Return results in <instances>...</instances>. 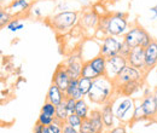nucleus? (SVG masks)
I'll list each match as a JSON object with an SVG mask.
<instances>
[{"label": "nucleus", "instance_id": "1", "mask_svg": "<svg viewBox=\"0 0 157 133\" xmlns=\"http://www.w3.org/2000/svg\"><path fill=\"white\" fill-rule=\"evenodd\" d=\"M116 95V87L111 79L108 76H99L93 80V86L88 93V99L98 105H104L111 100V97Z\"/></svg>", "mask_w": 157, "mask_h": 133}, {"label": "nucleus", "instance_id": "14", "mask_svg": "<svg viewBox=\"0 0 157 133\" xmlns=\"http://www.w3.org/2000/svg\"><path fill=\"white\" fill-rule=\"evenodd\" d=\"M114 102L110 100L108 103H105L101 109H100V113H101V119H103V122L105 125L106 128L111 130V127L114 126V122H115V111H114Z\"/></svg>", "mask_w": 157, "mask_h": 133}, {"label": "nucleus", "instance_id": "40", "mask_svg": "<svg viewBox=\"0 0 157 133\" xmlns=\"http://www.w3.org/2000/svg\"><path fill=\"white\" fill-rule=\"evenodd\" d=\"M35 15H36V16H40V15H41V14H40V11H39V9H36V10H35Z\"/></svg>", "mask_w": 157, "mask_h": 133}, {"label": "nucleus", "instance_id": "2", "mask_svg": "<svg viewBox=\"0 0 157 133\" xmlns=\"http://www.w3.org/2000/svg\"><path fill=\"white\" fill-rule=\"evenodd\" d=\"M128 22L126 18V14L116 12L114 15H106L99 21L98 30H101L110 37H120L127 33Z\"/></svg>", "mask_w": 157, "mask_h": 133}, {"label": "nucleus", "instance_id": "22", "mask_svg": "<svg viewBox=\"0 0 157 133\" xmlns=\"http://www.w3.org/2000/svg\"><path fill=\"white\" fill-rule=\"evenodd\" d=\"M75 114H78L82 120L88 119L90 117V109H88V104L85 102V99H78L76 102V109H75Z\"/></svg>", "mask_w": 157, "mask_h": 133}, {"label": "nucleus", "instance_id": "7", "mask_svg": "<svg viewBox=\"0 0 157 133\" xmlns=\"http://www.w3.org/2000/svg\"><path fill=\"white\" fill-rule=\"evenodd\" d=\"M144 74H143V70L137 69L132 65H127L120 74L117 75L116 79H114V84H115V87L117 88L120 86H122L123 84H127V82H131V81H138V80H143Z\"/></svg>", "mask_w": 157, "mask_h": 133}, {"label": "nucleus", "instance_id": "34", "mask_svg": "<svg viewBox=\"0 0 157 133\" xmlns=\"http://www.w3.org/2000/svg\"><path fill=\"white\" fill-rule=\"evenodd\" d=\"M131 50H132V47L128 45V44H126L124 41H122V47H121V51H120V55H122L123 57H128V55H129V52H131Z\"/></svg>", "mask_w": 157, "mask_h": 133}, {"label": "nucleus", "instance_id": "32", "mask_svg": "<svg viewBox=\"0 0 157 133\" xmlns=\"http://www.w3.org/2000/svg\"><path fill=\"white\" fill-rule=\"evenodd\" d=\"M38 121H39L40 123H42L44 126H50V125L55 121V117L45 114V113H40L39 117H38Z\"/></svg>", "mask_w": 157, "mask_h": 133}, {"label": "nucleus", "instance_id": "42", "mask_svg": "<svg viewBox=\"0 0 157 133\" xmlns=\"http://www.w3.org/2000/svg\"><path fill=\"white\" fill-rule=\"evenodd\" d=\"M156 74H157V70H156Z\"/></svg>", "mask_w": 157, "mask_h": 133}, {"label": "nucleus", "instance_id": "25", "mask_svg": "<svg viewBox=\"0 0 157 133\" xmlns=\"http://www.w3.org/2000/svg\"><path fill=\"white\" fill-rule=\"evenodd\" d=\"M68 116H69V113H68V110H67L65 103L63 102V103H60L59 105H57V109H56V116H55V119H56V120H58V121H60V122L64 125V123L67 122Z\"/></svg>", "mask_w": 157, "mask_h": 133}, {"label": "nucleus", "instance_id": "36", "mask_svg": "<svg viewBox=\"0 0 157 133\" xmlns=\"http://www.w3.org/2000/svg\"><path fill=\"white\" fill-rule=\"evenodd\" d=\"M44 130H45V126L42 123H40L39 121H36V123L33 128V133H44Z\"/></svg>", "mask_w": 157, "mask_h": 133}, {"label": "nucleus", "instance_id": "35", "mask_svg": "<svg viewBox=\"0 0 157 133\" xmlns=\"http://www.w3.org/2000/svg\"><path fill=\"white\" fill-rule=\"evenodd\" d=\"M63 133H80L78 128H75V127H73V126H70L69 123H64L63 125Z\"/></svg>", "mask_w": 157, "mask_h": 133}, {"label": "nucleus", "instance_id": "27", "mask_svg": "<svg viewBox=\"0 0 157 133\" xmlns=\"http://www.w3.org/2000/svg\"><path fill=\"white\" fill-rule=\"evenodd\" d=\"M78 131H80V133H96L94 132L93 126H92V122H91V120H90V117L82 120V123H81Z\"/></svg>", "mask_w": 157, "mask_h": 133}, {"label": "nucleus", "instance_id": "37", "mask_svg": "<svg viewBox=\"0 0 157 133\" xmlns=\"http://www.w3.org/2000/svg\"><path fill=\"white\" fill-rule=\"evenodd\" d=\"M108 133H127L126 132V128H124V126H117V127H114V128H111L110 131Z\"/></svg>", "mask_w": 157, "mask_h": 133}, {"label": "nucleus", "instance_id": "38", "mask_svg": "<svg viewBox=\"0 0 157 133\" xmlns=\"http://www.w3.org/2000/svg\"><path fill=\"white\" fill-rule=\"evenodd\" d=\"M150 11L154 14V16H152V19H156L157 18V7L155 6V7H151L150 9Z\"/></svg>", "mask_w": 157, "mask_h": 133}, {"label": "nucleus", "instance_id": "12", "mask_svg": "<svg viewBox=\"0 0 157 133\" xmlns=\"http://www.w3.org/2000/svg\"><path fill=\"white\" fill-rule=\"evenodd\" d=\"M157 65V41L152 40L145 47V72L151 70Z\"/></svg>", "mask_w": 157, "mask_h": 133}, {"label": "nucleus", "instance_id": "24", "mask_svg": "<svg viewBox=\"0 0 157 133\" xmlns=\"http://www.w3.org/2000/svg\"><path fill=\"white\" fill-rule=\"evenodd\" d=\"M81 76L83 77H88V79H92V80H96L97 77H99V73L90 64V62H85L83 63V67H82V73H81Z\"/></svg>", "mask_w": 157, "mask_h": 133}, {"label": "nucleus", "instance_id": "17", "mask_svg": "<svg viewBox=\"0 0 157 133\" xmlns=\"http://www.w3.org/2000/svg\"><path fill=\"white\" fill-rule=\"evenodd\" d=\"M90 120L92 122V126L94 128V132L96 133H104V130L106 128L104 122H103V119H101V113L100 110H92L90 113Z\"/></svg>", "mask_w": 157, "mask_h": 133}, {"label": "nucleus", "instance_id": "33", "mask_svg": "<svg viewBox=\"0 0 157 133\" xmlns=\"http://www.w3.org/2000/svg\"><path fill=\"white\" fill-rule=\"evenodd\" d=\"M10 14L7 12V11H4V10H1L0 11V27L2 28V27H5V25H7L11 21H10Z\"/></svg>", "mask_w": 157, "mask_h": 133}, {"label": "nucleus", "instance_id": "15", "mask_svg": "<svg viewBox=\"0 0 157 133\" xmlns=\"http://www.w3.org/2000/svg\"><path fill=\"white\" fill-rule=\"evenodd\" d=\"M143 85V80H138V81H131L127 84H123L122 86H120L116 88V95H121L123 97H131L134 93H137L140 90Z\"/></svg>", "mask_w": 157, "mask_h": 133}, {"label": "nucleus", "instance_id": "4", "mask_svg": "<svg viewBox=\"0 0 157 133\" xmlns=\"http://www.w3.org/2000/svg\"><path fill=\"white\" fill-rule=\"evenodd\" d=\"M78 14L74 11H63L51 17L50 23L55 30L59 33L68 32L70 28H73L78 23Z\"/></svg>", "mask_w": 157, "mask_h": 133}, {"label": "nucleus", "instance_id": "5", "mask_svg": "<svg viewBox=\"0 0 157 133\" xmlns=\"http://www.w3.org/2000/svg\"><path fill=\"white\" fill-rule=\"evenodd\" d=\"M134 100L132 98H123L121 99L116 105L115 109V116L118 121L121 122H128L132 123L133 121V116H134Z\"/></svg>", "mask_w": 157, "mask_h": 133}, {"label": "nucleus", "instance_id": "19", "mask_svg": "<svg viewBox=\"0 0 157 133\" xmlns=\"http://www.w3.org/2000/svg\"><path fill=\"white\" fill-rule=\"evenodd\" d=\"M88 62L98 72L99 75L100 76L105 75V73H106V58L104 57V56H101L99 53L98 56H96V57H93L92 59H90Z\"/></svg>", "mask_w": 157, "mask_h": 133}, {"label": "nucleus", "instance_id": "21", "mask_svg": "<svg viewBox=\"0 0 157 133\" xmlns=\"http://www.w3.org/2000/svg\"><path fill=\"white\" fill-rule=\"evenodd\" d=\"M30 4L27 1V0H13L10 6H9V10L11 14L13 15H20V14H23L28 9H29Z\"/></svg>", "mask_w": 157, "mask_h": 133}, {"label": "nucleus", "instance_id": "8", "mask_svg": "<svg viewBox=\"0 0 157 133\" xmlns=\"http://www.w3.org/2000/svg\"><path fill=\"white\" fill-rule=\"evenodd\" d=\"M121 47H122V41H120L118 39H116V37L108 35V37H105V38L103 39L99 53L101 56H104L105 58H110L113 57V56L120 55Z\"/></svg>", "mask_w": 157, "mask_h": 133}, {"label": "nucleus", "instance_id": "20", "mask_svg": "<svg viewBox=\"0 0 157 133\" xmlns=\"http://www.w3.org/2000/svg\"><path fill=\"white\" fill-rule=\"evenodd\" d=\"M99 21H100V18H99L98 14L94 10H92V11H88L83 15L81 23L87 28H94L99 24Z\"/></svg>", "mask_w": 157, "mask_h": 133}, {"label": "nucleus", "instance_id": "6", "mask_svg": "<svg viewBox=\"0 0 157 133\" xmlns=\"http://www.w3.org/2000/svg\"><path fill=\"white\" fill-rule=\"evenodd\" d=\"M127 65H128V61L122 55H116V56H113L110 58H106V73H105V76H108L109 79L114 80V79L117 77L118 74Z\"/></svg>", "mask_w": 157, "mask_h": 133}, {"label": "nucleus", "instance_id": "30", "mask_svg": "<svg viewBox=\"0 0 157 133\" xmlns=\"http://www.w3.org/2000/svg\"><path fill=\"white\" fill-rule=\"evenodd\" d=\"M76 99L74 98H65L64 99V103H65V107H67V110L69 115L75 114V109H76Z\"/></svg>", "mask_w": 157, "mask_h": 133}, {"label": "nucleus", "instance_id": "41", "mask_svg": "<svg viewBox=\"0 0 157 133\" xmlns=\"http://www.w3.org/2000/svg\"><path fill=\"white\" fill-rule=\"evenodd\" d=\"M114 1H115V2H116V1H118V0H114Z\"/></svg>", "mask_w": 157, "mask_h": 133}, {"label": "nucleus", "instance_id": "29", "mask_svg": "<svg viewBox=\"0 0 157 133\" xmlns=\"http://www.w3.org/2000/svg\"><path fill=\"white\" fill-rule=\"evenodd\" d=\"M6 28L10 30V32H18L21 29H23L24 28V24L21 22L20 19H12L7 25H6Z\"/></svg>", "mask_w": 157, "mask_h": 133}, {"label": "nucleus", "instance_id": "10", "mask_svg": "<svg viewBox=\"0 0 157 133\" xmlns=\"http://www.w3.org/2000/svg\"><path fill=\"white\" fill-rule=\"evenodd\" d=\"M71 81V77L68 74L65 65L62 63L56 68L55 73H53V77H52V84H55L56 86H58L62 91L65 92V90L68 88L69 84Z\"/></svg>", "mask_w": 157, "mask_h": 133}, {"label": "nucleus", "instance_id": "3", "mask_svg": "<svg viewBox=\"0 0 157 133\" xmlns=\"http://www.w3.org/2000/svg\"><path fill=\"white\" fill-rule=\"evenodd\" d=\"M123 41L126 44H128L132 49L137 47V46H141L145 49L152 41V39L143 27L134 25L131 29H128L127 33L123 35Z\"/></svg>", "mask_w": 157, "mask_h": 133}, {"label": "nucleus", "instance_id": "31", "mask_svg": "<svg viewBox=\"0 0 157 133\" xmlns=\"http://www.w3.org/2000/svg\"><path fill=\"white\" fill-rule=\"evenodd\" d=\"M145 119H146V117H145V114H144V111H143L141 105H140V104H139V105H136L134 116H133V121H132V123L138 122V121H141V120H145Z\"/></svg>", "mask_w": 157, "mask_h": 133}, {"label": "nucleus", "instance_id": "13", "mask_svg": "<svg viewBox=\"0 0 157 133\" xmlns=\"http://www.w3.org/2000/svg\"><path fill=\"white\" fill-rule=\"evenodd\" d=\"M140 105L146 119H154L157 116V104L154 95H146L140 100Z\"/></svg>", "mask_w": 157, "mask_h": 133}, {"label": "nucleus", "instance_id": "26", "mask_svg": "<svg viewBox=\"0 0 157 133\" xmlns=\"http://www.w3.org/2000/svg\"><path fill=\"white\" fill-rule=\"evenodd\" d=\"M56 109H57V105H55L53 103L46 100V102L44 103L42 108H41V113H45V114L55 117V116H56Z\"/></svg>", "mask_w": 157, "mask_h": 133}, {"label": "nucleus", "instance_id": "11", "mask_svg": "<svg viewBox=\"0 0 157 133\" xmlns=\"http://www.w3.org/2000/svg\"><path fill=\"white\" fill-rule=\"evenodd\" d=\"M128 61V64L140 69L143 72H145V49L141 47V46H137V47H133L127 57Z\"/></svg>", "mask_w": 157, "mask_h": 133}, {"label": "nucleus", "instance_id": "39", "mask_svg": "<svg viewBox=\"0 0 157 133\" xmlns=\"http://www.w3.org/2000/svg\"><path fill=\"white\" fill-rule=\"evenodd\" d=\"M152 95H154V98H155V100H156V104H157V87L155 88V90H154V93H152Z\"/></svg>", "mask_w": 157, "mask_h": 133}, {"label": "nucleus", "instance_id": "28", "mask_svg": "<svg viewBox=\"0 0 157 133\" xmlns=\"http://www.w3.org/2000/svg\"><path fill=\"white\" fill-rule=\"evenodd\" d=\"M67 123H69L70 126H73V127H75V128H80V126H81V123H82V119L78 116V114H71L68 116V119H67Z\"/></svg>", "mask_w": 157, "mask_h": 133}, {"label": "nucleus", "instance_id": "43", "mask_svg": "<svg viewBox=\"0 0 157 133\" xmlns=\"http://www.w3.org/2000/svg\"><path fill=\"white\" fill-rule=\"evenodd\" d=\"M156 7H157V4H156Z\"/></svg>", "mask_w": 157, "mask_h": 133}, {"label": "nucleus", "instance_id": "23", "mask_svg": "<svg viewBox=\"0 0 157 133\" xmlns=\"http://www.w3.org/2000/svg\"><path fill=\"white\" fill-rule=\"evenodd\" d=\"M92 86H93V80L92 79L83 77V76L78 77V87H80V91L83 95V97L88 96L91 88H92Z\"/></svg>", "mask_w": 157, "mask_h": 133}, {"label": "nucleus", "instance_id": "9", "mask_svg": "<svg viewBox=\"0 0 157 133\" xmlns=\"http://www.w3.org/2000/svg\"><path fill=\"white\" fill-rule=\"evenodd\" d=\"M83 63H85V62H82V58L80 57L78 55H73V56H70V57L63 63V64L65 65V68H67L68 74L71 77V80L81 77Z\"/></svg>", "mask_w": 157, "mask_h": 133}, {"label": "nucleus", "instance_id": "18", "mask_svg": "<svg viewBox=\"0 0 157 133\" xmlns=\"http://www.w3.org/2000/svg\"><path fill=\"white\" fill-rule=\"evenodd\" d=\"M64 93H65V98H74L76 100L83 98V95L81 93L80 87H78V79H74L70 81V84Z\"/></svg>", "mask_w": 157, "mask_h": 133}, {"label": "nucleus", "instance_id": "16", "mask_svg": "<svg viewBox=\"0 0 157 133\" xmlns=\"http://www.w3.org/2000/svg\"><path fill=\"white\" fill-rule=\"evenodd\" d=\"M65 99V93L64 91H62L58 86H56L55 84H52L47 91V96H46V100L53 103L55 105H59L60 103H63Z\"/></svg>", "mask_w": 157, "mask_h": 133}]
</instances>
